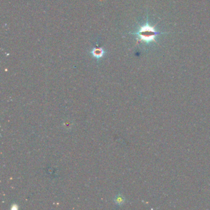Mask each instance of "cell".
<instances>
[{"label":"cell","instance_id":"cell-2","mask_svg":"<svg viewBox=\"0 0 210 210\" xmlns=\"http://www.w3.org/2000/svg\"><path fill=\"white\" fill-rule=\"evenodd\" d=\"M91 55L95 57L96 59H101L102 57L104 56L105 54V51L104 50V49L100 48V47H96L92 49V51L90 52Z\"/></svg>","mask_w":210,"mask_h":210},{"label":"cell","instance_id":"cell-1","mask_svg":"<svg viewBox=\"0 0 210 210\" xmlns=\"http://www.w3.org/2000/svg\"><path fill=\"white\" fill-rule=\"evenodd\" d=\"M160 34V33L155 30L154 27H152L149 23H147L140 27L138 32L135 33L134 34L138 36L140 40L146 43H149L154 42L156 36Z\"/></svg>","mask_w":210,"mask_h":210}]
</instances>
